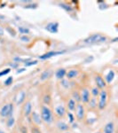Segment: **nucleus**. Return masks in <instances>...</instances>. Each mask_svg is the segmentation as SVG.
Instances as JSON below:
<instances>
[{
  "mask_svg": "<svg viewBox=\"0 0 118 133\" xmlns=\"http://www.w3.org/2000/svg\"><path fill=\"white\" fill-rule=\"evenodd\" d=\"M107 39L108 38L103 35H100V34H93V35L89 36L87 38H85L83 41H84L85 44H100V43L106 42Z\"/></svg>",
  "mask_w": 118,
  "mask_h": 133,
  "instance_id": "obj_1",
  "label": "nucleus"
},
{
  "mask_svg": "<svg viewBox=\"0 0 118 133\" xmlns=\"http://www.w3.org/2000/svg\"><path fill=\"white\" fill-rule=\"evenodd\" d=\"M41 119L45 123H51L53 121V113L47 106H43L41 108Z\"/></svg>",
  "mask_w": 118,
  "mask_h": 133,
  "instance_id": "obj_2",
  "label": "nucleus"
},
{
  "mask_svg": "<svg viewBox=\"0 0 118 133\" xmlns=\"http://www.w3.org/2000/svg\"><path fill=\"white\" fill-rule=\"evenodd\" d=\"M100 99H99V104L98 107L100 109H104L107 106V103H108V92L104 90H102L101 91H100Z\"/></svg>",
  "mask_w": 118,
  "mask_h": 133,
  "instance_id": "obj_3",
  "label": "nucleus"
},
{
  "mask_svg": "<svg viewBox=\"0 0 118 133\" xmlns=\"http://www.w3.org/2000/svg\"><path fill=\"white\" fill-rule=\"evenodd\" d=\"M12 111H14V105L11 104H6L0 110V115L2 117H8L10 115H12Z\"/></svg>",
  "mask_w": 118,
  "mask_h": 133,
  "instance_id": "obj_4",
  "label": "nucleus"
},
{
  "mask_svg": "<svg viewBox=\"0 0 118 133\" xmlns=\"http://www.w3.org/2000/svg\"><path fill=\"white\" fill-rule=\"evenodd\" d=\"M45 29L51 34H57L59 31V23L58 22H50L46 25Z\"/></svg>",
  "mask_w": 118,
  "mask_h": 133,
  "instance_id": "obj_5",
  "label": "nucleus"
},
{
  "mask_svg": "<svg viewBox=\"0 0 118 133\" xmlns=\"http://www.w3.org/2000/svg\"><path fill=\"white\" fill-rule=\"evenodd\" d=\"M65 52V51H49V52H46L44 54L41 55L39 57L40 59H50V58L53 57V56H57V55H61V54H63Z\"/></svg>",
  "mask_w": 118,
  "mask_h": 133,
  "instance_id": "obj_6",
  "label": "nucleus"
},
{
  "mask_svg": "<svg viewBox=\"0 0 118 133\" xmlns=\"http://www.w3.org/2000/svg\"><path fill=\"white\" fill-rule=\"evenodd\" d=\"M84 115H85V110H84V108H83V105L81 104H78L76 106V117L78 120H83L84 118Z\"/></svg>",
  "mask_w": 118,
  "mask_h": 133,
  "instance_id": "obj_7",
  "label": "nucleus"
},
{
  "mask_svg": "<svg viewBox=\"0 0 118 133\" xmlns=\"http://www.w3.org/2000/svg\"><path fill=\"white\" fill-rule=\"evenodd\" d=\"M95 82H96V84H97V88H99V89H104V88L107 86L106 82H105L104 79H103L100 75H97V76H95Z\"/></svg>",
  "mask_w": 118,
  "mask_h": 133,
  "instance_id": "obj_8",
  "label": "nucleus"
},
{
  "mask_svg": "<svg viewBox=\"0 0 118 133\" xmlns=\"http://www.w3.org/2000/svg\"><path fill=\"white\" fill-rule=\"evenodd\" d=\"M81 100L83 103H88L90 100V91L88 89H83L82 92H81V95H80Z\"/></svg>",
  "mask_w": 118,
  "mask_h": 133,
  "instance_id": "obj_9",
  "label": "nucleus"
},
{
  "mask_svg": "<svg viewBox=\"0 0 118 133\" xmlns=\"http://www.w3.org/2000/svg\"><path fill=\"white\" fill-rule=\"evenodd\" d=\"M55 113H56V115H58V116L63 117L66 114V109L63 106H61H61H58L57 108H55Z\"/></svg>",
  "mask_w": 118,
  "mask_h": 133,
  "instance_id": "obj_10",
  "label": "nucleus"
},
{
  "mask_svg": "<svg viewBox=\"0 0 118 133\" xmlns=\"http://www.w3.org/2000/svg\"><path fill=\"white\" fill-rule=\"evenodd\" d=\"M115 131V125L113 123H108L104 127V133H114Z\"/></svg>",
  "mask_w": 118,
  "mask_h": 133,
  "instance_id": "obj_11",
  "label": "nucleus"
},
{
  "mask_svg": "<svg viewBox=\"0 0 118 133\" xmlns=\"http://www.w3.org/2000/svg\"><path fill=\"white\" fill-rule=\"evenodd\" d=\"M32 113V105L30 102L26 103V105L24 106V115L25 116H29V115Z\"/></svg>",
  "mask_w": 118,
  "mask_h": 133,
  "instance_id": "obj_12",
  "label": "nucleus"
},
{
  "mask_svg": "<svg viewBox=\"0 0 118 133\" xmlns=\"http://www.w3.org/2000/svg\"><path fill=\"white\" fill-rule=\"evenodd\" d=\"M66 74H67L66 69H64V68H60L56 72V77L58 79H63L64 76H66Z\"/></svg>",
  "mask_w": 118,
  "mask_h": 133,
  "instance_id": "obj_13",
  "label": "nucleus"
},
{
  "mask_svg": "<svg viewBox=\"0 0 118 133\" xmlns=\"http://www.w3.org/2000/svg\"><path fill=\"white\" fill-rule=\"evenodd\" d=\"M66 75H67L68 79H73V78H76V77L78 76V71H77L76 69H71Z\"/></svg>",
  "mask_w": 118,
  "mask_h": 133,
  "instance_id": "obj_14",
  "label": "nucleus"
},
{
  "mask_svg": "<svg viewBox=\"0 0 118 133\" xmlns=\"http://www.w3.org/2000/svg\"><path fill=\"white\" fill-rule=\"evenodd\" d=\"M25 98H26V92L23 91H21L18 95V98H17V104L18 105L22 104L23 101H24V99H25Z\"/></svg>",
  "mask_w": 118,
  "mask_h": 133,
  "instance_id": "obj_15",
  "label": "nucleus"
},
{
  "mask_svg": "<svg viewBox=\"0 0 118 133\" xmlns=\"http://www.w3.org/2000/svg\"><path fill=\"white\" fill-rule=\"evenodd\" d=\"M51 76V71L50 69H48V70H45V71H44L42 73L40 78H41L42 81H44V80H47L48 78H50Z\"/></svg>",
  "mask_w": 118,
  "mask_h": 133,
  "instance_id": "obj_16",
  "label": "nucleus"
},
{
  "mask_svg": "<svg viewBox=\"0 0 118 133\" xmlns=\"http://www.w3.org/2000/svg\"><path fill=\"white\" fill-rule=\"evenodd\" d=\"M32 114V119H33V122L34 123H36V124H40L41 123V117H40V115H38L36 112H33L31 113Z\"/></svg>",
  "mask_w": 118,
  "mask_h": 133,
  "instance_id": "obj_17",
  "label": "nucleus"
},
{
  "mask_svg": "<svg viewBox=\"0 0 118 133\" xmlns=\"http://www.w3.org/2000/svg\"><path fill=\"white\" fill-rule=\"evenodd\" d=\"M115 72L113 71V70H110L108 73V75L106 76V81H107V83H110L112 81L114 80V78H115Z\"/></svg>",
  "mask_w": 118,
  "mask_h": 133,
  "instance_id": "obj_18",
  "label": "nucleus"
},
{
  "mask_svg": "<svg viewBox=\"0 0 118 133\" xmlns=\"http://www.w3.org/2000/svg\"><path fill=\"white\" fill-rule=\"evenodd\" d=\"M68 109H69L70 111H73V110H75V109H76V101H75L73 98L68 100Z\"/></svg>",
  "mask_w": 118,
  "mask_h": 133,
  "instance_id": "obj_19",
  "label": "nucleus"
},
{
  "mask_svg": "<svg viewBox=\"0 0 118 133\" xmlns=\"http://www.w3.org/2000/svg\"><path fill=\"white\" fill-rule=\"evenodd\" d=\"M57 126L61 130H68V125L67 123H64V122H59V123H57Z\"/></svg>",
  "mask_w": 118,
  "mask_h": 133,
  "instance_id": "obj_20",
  "label": "nucleus"
},
{
  "mask_svg": "<svg viewBox=\"0 0 118 133\" xmlns=\"http://www.w3.org/2000/svg\"><path fill=\"white\" fill-rule=\"evenodd\" d=\"M89 107L91 108H97V101H96V98H93L91 99V98H90V100H89Z\"/></svg>",
  "mask_w": 118,
  "mask_h": 133,
  "instance_id": "obj_21",
  "label": "nucleus"
},
{
  "mask_svg": "<svg viewBox=\"0 0 118 133\" xmlns=\"http://www.w3.org/2000/svg\"><path fill=\"white\" fill-rule=\"evenodd\" d=\"M19 32H20L21 34H24V35L26 36L29 33V29H27V28H25V27H20L19 28Z\"/></svg>",
  "mask_w": 118,
  "mask_h": 133,
  "instance_id": "obj_22",
  "label": "nucleus"
},
{
  "mask_svg": "<svg viewBox=\"0 0 118 133\" xmlns=\"http://www.w3.org/2000/svg\"><path fill=\"white\" fill-rule=\"evenodd\" d=\"M73 99H76V101H81V98H80V94L77 91L73 92Z\"/></svg>",
  "mask_w": 118,
  "mask_h": 133,
  "instance_id": "obj_23",
  "label": "nucleus"
},
{
  "mask_svg": "<svg viewBox=\"0 0 118 133\" xmlns=\"http://www.w3.org/2000/svg\"><path fill=\"white\" fill-rule=\"evenodd\" d=\"M61 6L62 8H64L67 12H72L73 11V8L70 6L69 5H66V4H61Z\"/></svg>",
  "mask_w": 118,
  "mask_h": 133,
  "instance_id": "obj_24",
  "label": "nucleus"
},
{
  "mask_svg": "<svg viewBox=\"0 0 118 133\" xmlns=\"http://www.w3.org/2000/svg\"><path fill=\"white\" fill-rule=\"evenodd\" d=\"M14 123H15V120H14V117H10L7 121V126L8 127H12L14 125Z\"/></svg>",
  "mask_w": 118,
  "mask_h": 133,
  "instance_id": "obj_25",
  "label": "nucleus"
},
{
  "mask_svg": "<svg viewBox=\"0 0 118 133\" xmlns=\"http://www.w3.org/2000/svg\"><path fill=\"white\" fill-rule=\"evenodd\" d=\"M91 94H93V97H97V96H99V94H100V90H99V88L94 87L93 89L91 90Z\"/></svg>",
  "mask_w": 118,
  "mask_h": 133,
  "instance_id": "obj_26",
  "label": "nucleus"
},
{
  "mask_svg": "<svg viewBox=\"0 0 118 133\" xmlns=\"http://www.w3.org/2000/svg\"><path fill=\"white\" fill-rule=\"evenodd\" d=\"M10 71H11L10 68H6V69H5V70H2V71L0 72V77H2L4 76H6L8 73H10Z\"/></svg>",
  "mask_w": 118,
  "mask_h": 133,
  "instance_id": "obj_27",
  "label": "nucleus"
},
{
  "mask_svg": "<svg viewBox=\"0 0 118 133\" xmlns=\"http://www.w3.org/2000/svg\"><path fill=\"white\" fill-rule=\"evenodd\" d=\"M36 64H37V61H29L28 62H26V63H25V66H30L36 65Z\"/></svg>",
  "mask_w": 118,
  "mask_h": 133,
  "instance_id": "obj_28",
  "label": "nucleus"
},
{
  "mask_svg": "<svg viewBox=\"0 0 118 133\" xmlns=\"http://www.w3.org/2000/svg\"><path fill=\"white\" fill-rule=\"evenodd\" d=\"M61 85H62V86L65 87L66 89H68V88L69 87V82H68V81H67V80H63V79H62Z\"/></svg>",
  "mask_w": 118,
  "mask_h": 133,
  "instance_id": "obj_29",
  "label": "nucleus"
},
{
  "mask_svg": "<svg viewBox=\"0 0 118 133\" xmlns=\"http://www.w3.org/2000/svg\"><path fill=\"white\" fill-rule=\"evenodd\" d=\"M44 101L47 105L50 104V103H51V97L49 95H45V96H44Z\"/></svg>",
  "mask_w": 118,
  "mask_h": 133,
  "instance_id": "obj_30",
  "label": "nucleus"
},
{
  "mask_svg": "<svg viewBox=\"0 0 118 133\" xmlns=\"http://www.w3.org/2000/svg\"><path fill=\"white\" fill-rule=\"evenodd\" d=\"M12 81H14L12 77H8V78L5 81V85H10L11 83H12Z\"/></svg>",
  "mask_w": 118,
  "mask_h": 133,
  "instance_id": "obj_31",
  "label": "nucleus"
},
{
  "mask_svg": "<svg viewBox=\"0 0 118 133\" xmlns=\"http://www.w3.org/2000/svg\"><path fill=\"white\" fill-rule=\"evenodd\" d=\"M68 118H69V123H74V121H75V117H74V115H72L71 113H68Z\"/></svg>",
  "mask_w": 118,
  "mask_h": 133,
  "instance_id": "obj_32",
  "label": "nucleus"
},
{
  "mask_svg": "<svg viewBox=\"0 0 118 133\" xmlns=\"http://www.w3.org/2000/svg\"><path fill=\"white\" fill-rule=\"evenodd\" d=\"M21 39L22 40L23 42H29V37H28V36H21Z\"/></svg>",
  "mask_w": 118,
  "mask_h": 133,
  "instance_id": "obj_33",
  "label": "nucleus"
},
{
  "mask_svg": "<svg viewBox=\"0 0 118 133\" xmlns=\"http://www.w3.org/2000/svg\"><path fill=\"white\" fill-rule=\"evenodd\" d=\"M32 133H41L39 130H38L37 128H32Z\"/></svg>",
  "mask_w": 118,
  "mask_h": 133,
  "instance_id": "obj_34",
  "label": "nucleus"
},
{
  "mask_svg": "<svg viewBox=\"0 0 118 133\" xmlns=\"http://www.w3.org/2000/svg\"><path fill=\"white\" fill-rule=\"evenodd\" d=\"M25 70H26V68H21L20 70H17L16 73H17V74H20V73H21V72H24Z\"/></svg>",
  "mask_w": 118,
  "mask_h": 133,
  "instance_id": "obj_35",
  "label": "nucleus"
},
{
  "mask_svg": "<svg viewBox=\"0 0 118 133\" xmlns=\"http://www.w3.org/2000/svg\"><path fill=\"white\" fill-rule=\"evenodd\" d=\"M0 133H4V132H3V131H2V130H0Z\"/></svg>",
  "mask_w": 118,
  "mask_h": 133,
  "instance_id": "obj_36",
  "label": "nucleus"
},
{
  "mask_svg": "<svg viewBox=\"0 0 118 133\" xmlns=\"http://www.w3.org/2000/svg\"><path fill=\"white\" fill-rule=\"evenodd\" d=\"M96 133H101V132H100V131H99V132H96Z\"/></svg>",
  "mask_w": 118,
  "mask_h": 133,
  "instance_id": "obj_37",
  "label": "nucleus"
},
{
  "mask_svg": "<svg viewBox=\"0 0 118 133\" xmlns=\"http://www.w3.org/2000/svg\"><path fill=\"white\" fill-rule=\"evenodd\" d=\"M66 133H68V132H66Z\"/></svg>",
  "mask_w": 118,
  "mask_h": 133,
  "instance_id": "obj_38",
  "label": "nucleus"
}]
</instances>
